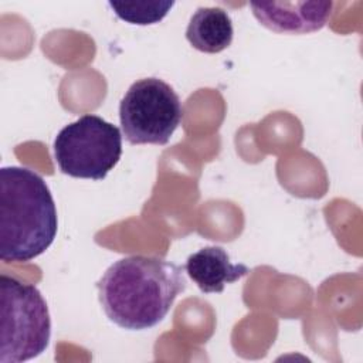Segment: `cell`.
<instances>
[{
    "instance_id": "cell-1",
    "label": "cell",
    "mask_w": 363,
    "mask_h": 363,
    "mask_svg": "<svg viewBox=\"0 0 363 363\" xmlns=\"http://www.w3.org/2000/svg\"><path fill=\"white\" fill-rule=\"evenodd\" d=\"M183 269L157 257L130 255L118 259L96 282L105 315L128 330L156 326L186 289Z\"/></svg>"
},
{
    "instance_id": "cell-2",
    "label": "cell",
    "mask_w": 363,
    "mask_h": 363,
    "mask_svg": "<svg viewBox=\"0 0 363 363\" xmlns=\"http://www.w3.org/2000/svg\"><path fill=\"white\" fill-rule=\"evenodd\" d=\"M57 208L44 179L31 169H0V259L28 262L52 244Z\"/></svg>"
},
{
    "instance_id": "cell-3",
    "label": "cell",
    "mask_w": 363,
    "mask_h": 363,
    "mask_svg": "<svg viewBox=\"0 0 363 363\" xmlns=\"http://www.w3.org/2000/svg\"><path fill=\"white\" fill-rule=\"evenodd\" d=\"M0 363H20L48 347L51 319L45 299L33 284L0 277Z\"/></svg>"
},
{
    "instance_id": "cell-4",
    "label": "cell",
    "mask_w": 363,
    "mask_h": 363,
    "mask_svg": "<svg viewBox=\"0 0 363 363\" xmlns=\"http://www.w3.org/2000/svg\"><path fill=\"white\" fill-rule=\"evenodd\" d=\"M122 156L118 126L98 115H82L64 126L54 139V157L64 174L102 180Z\"/></svg>"
},
{
    "instance_id": "cell-5",
    "label": "cell",
    "mask_w": 363,
    "mask_h": 363,
    "mask_svg": "<svg viewBox=\"0 0 363 363\" xmlns=\"http://www.w3.org/2000/svg\"><path fill=\"white\" fill-rule=\"evenodd\" d=\"M182 119L179 95L155 77L133 82L119 104L121 128L132 145H166Z\"/></svg>"
},
{
    "instance_id": "cell-6",
    "label": "cell",
    "mask_w": 363,
    "mask_h": 363,
    "mask_svg": "<svg viewBox=\"0 0 363 363\" xmlns=\"http://www.w3.org/2000/svg\"><path fill=\"white\" fill-rule=\"evenodd\" d=\"M254 17L279 34H306L322 30L333 14L332 1L250 3Z\"/></svg>"
},
{
    "instance_id": "cell-7",
    "label": "cell",
    "mask_w": 363,
    "mask_h": 363,
    "mask_svg": "<svg viewBox=\"0 0 363 363\" xmlns=\"http://www.w3.org/2000/svg\"><path fill=\"white\" fill-rule=\"evenodd\" d=\"M187 275L204 294H220L227 284L245 277L250 269L244 264H233L224 248L210 245L187 258Z\"/></svg>"
},
{
    "instance_id": "cell-8",
    "label": "cell",
    "mask_w": 363,
    "mask_h": 363,
    "mask_svg": "<svg viewBox=\"0 0 363 363\" xmlns=\"http://www.w3.org/2000/svg\"><path fill=\"white\" fill-rule=\"evenodd\" d=\"M234 30L230 14L220 7H199L190 17L186 38L193 48L217 54L230 47Z\"/></svg>"
},
{
    "instance_id": "cell-9",
    "label": "cell",
    "mask_w": 363,
    "mask_h": 363,
    "mask_svg": "<svg viewBox=\"0 0 363 363\" xmlns=\"http://www.w3.org/2000/svg\"><path fill=\"white\" fill-rule=\"evenodd\" d=\"M108 6L123 21L138 26H150L162 21L174 1H108Z\"/></svg>"
}]
</instances>
